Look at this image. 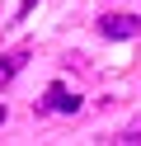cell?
I'll list each match as a JSON object with an SVG mask.
<instances>
[{
  "label": "cell",
  "instance_id": "cell-4",
  "mask_svg": "<svg viewBox=\"0 0 141 146\" xmlns=\"http://www.w3.org/2000/svg\"><path fill=\"white\" fill-rule=\"evenodd\" d=\"M113 141H122V146H132V141H141V123H132L127 132H118V137H113Z\"/></svg>",
  "mask_w": 141,
  "mask_h": 146
},
{
  "label": "cell",
  "instance_id": "cell-2",
  "mask_svg": "<svg viewBox=\"0 0 141 146\" xmlns=\"http://www.w3.org/2000/svg\"><path fill=\"white\" fill-rule=\"evenodd\" d=\"M99 33H103V38H136V33H141V19H136V14H103V19H99Z\"/></svg>",
  "mask_w": 141,
  "mask_h": 146
},
{
  "label": "cell",
  "instance_id": "cell-5",
  "mask_svg": "<svg viewBox=\"0 0 141 146\" xmlns=\"http://www.w3.org/2000/svg\"><path fill=\"white\" fill-rule=\"evenodd\" d=\"M5 118H9V113H5V104H0V123H5Z\"/></svg>",
  "mask_w": 141,
  "mask_h": 146
},
{
  "label": "cell",
  "instance_id": "cell-1",
  "mask_svg": "<svg viewBox=\"0 0 141 146\" xmlns=\"http://www.w3.org/2000/svg\"><path fill=\"white\" fill-rule=\"evenodd\" d=\"M38 113H80V94H75V90H66L61 80H52V85H47V94L38 99Z\"/></svg>",
  "mask_w": 141,
  "mask_h": 146
},
{
  "label": "cell",
  "instance_id": "cell-3",
  "mask_svg": "<svg viewBox=\"0 0 141 146\" xmlns=\"http://www.w3.org/2000/svg\"><path fill=\"white\" fill-rule=\"evenodd\" d=\"M24 61H28V52H5V57H0V90L24 71Z\"/></svg>",
  "mask_w": 141,
  "mask_h": 146
}]
</instances>
